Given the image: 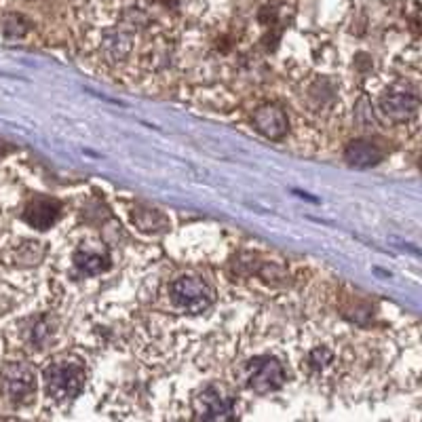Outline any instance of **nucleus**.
Segmentation results:
<instances>
[{
    "mask_svg": "<svg viewBox=\"0 0 422 422\" xmlns=\"http://www.w3.org/2000/svg\"><path fill=\"white\" fill-rule=\"evenodd\" d=\"M47 395L57 403L76 399L85 386V368L74 359H55L45 368Z\"/></svg>",
    "mask_w": 422,
    "mask_h": 422,
    "instance_id": "1",
    "label": "nucleus"
},
{
    "mask_svg": "<svg viewBox=\"0 0 422 422\" xmlns=\"http://www.w3.org/2000/svg\"><path fill=\"white\" fill-rule=\"evenodd\" d=\"M2 422H21V421H2Z\"/></svg>",
    "mask_w": 422,
    "mask_h": 422,
    "instance_id": "13",
    "label": "nucleus"
},
{
    "mask_svg": "<svg viewBox=\"0 0 422 422\" xmlns=\"http://www.w3.org/2000/svg\"><path fill=\"white\" fill-rule=\"evenodd\" d=\"M74 264L83 274H100L110 268V256L106 252H93V249H78L74 254Z\"/></svg>",
    "mask_w": 422,
    "mask_h": 422,
    "instance_id": "10",
    "label": "nucleus"
},
{
    "mask_svg": "<svg viewBox=\"0 0 422 422\" xmlns=\"http://www.w3.org/2000/svg\"><path fill=\"white\" fill-rule=\"evenodd\" d=\"M169 298L171 302L188 313V315H201L203 311H207L213 304V289L197 277H180L177 281L171 283L169 287Z\"/></svg>",
    "mask_w": 422,
    "mask_h": 422,
    "instance_id": "2",
    "label": "nucleus"
},
{
    "mask_svg": "<svg viewBox=\"0 0 422 422\" xmlns=\"http://www.w3.org/2000/svg\"><path fill=\"white\" fill-rule=\"evenodd\" d=\"M59 213H61V203L57 199L34 197L24 210V220L36 230H49L59 220Z\"/></svg>",
    "mask_w": 422,
    "mask_h": 422,
    "instance_id": "6",
    "label": "nucleus"
},
{
    "mask_svg": "<svg viewBox=\"0 0 422 422\" xmlns=\"http://www.w3.org/2000/svg\"><path fill=\"white\" fill-rule=\"evenodd\" d=\"M331 359H334L331 351H327V349H315L309 355V368L313 369V371H321V369L327 368L331 364Z\"/></svg>",
    "mask_w": 422,
    "mask_h": 422,
    "instance_id": "11",
    "label": "nucleus"
},
{
    "mask_svg": "<svg viewBox=\"0 0 422 422\" xmlns=\"http://www.w3.org/2000/svg\"><path fill=\"white\" fill-rule=\"evenodd\" d=\"M382 110L386 116H391L395 120H408L416 114L418 100L410 93H393L382 100Z\"/></svg>",
    "mask_w": 422,
    "mask_h": 422,
    "instance_id": "9",
    "label": "nucleus"
},
{
    "mask_svg": "<svg viewBox=\"0 0 422 422\" xmlns=\"http://www.w3.org/2000/svg\"><path fill=\"white\" fill-rule=\"evenodd\" d=\"M6 150H9V148H6V144H2V142H0V157H2V155H4Z\"/></svg>",
    "mask_w": 422,
    "mask_h": 422,
    "instance_id": "12",
    "label": "nucleus"
},
{
    "mask_svg": "<svg viewBox=\"0 0 422 422\" xmlns=\"http://www.w3.org/2000/svg\"><path fill=\"white\" fill-rule=\"evenodd\" d=\"M245 376H247V386L260 395L274 393L285 384V369L279 364V359L270 355L254 357L245 368Z\"/></svg>",
    "mask_w": 422,
    "mask_h": 422,
    "instance_id": "4",
    "label": "nucleus"
},
{
    "mask_svg": "<svg viewBox=\"0 0 422 422\" xmlns=\"http://www.w3.org/2000/svg\"><path fill=\"white\" fill-rule=\"evenodd\" d=\"M201 422H235V403L215 386H207L195 401Z\"/></svg>",
    "mask_w": 422,
    "mask_h": 422,
    "instance_id": "5",
    "label": "nucleus"
},
{
    "mask_svg": "<svg viewBox=\"0 0 422 422\" xmlns=\"http://www.w3.org/2000/svg\"><path fill=\"white\" fill-rule=\"evenodd\" d=\"M256 129L268 140H279L287 133V116L285 112L274 104H266L254 112Z\"/></svg>",
    "mask_w": 422,
    "mask_h": 422,
    "instance_id": "7",
    "label": "nucleus"
},
{
    "mask_svg": "<svg viewBox=\"0 0 422 422\" xmlns=\"http://www.w3.org/2000/svg\"><path fill=\"white\" fill-rule=\"evenodd\" d=\"M346 160L357 167V169H368V167H374L382 160V153L376 144H371L368 140H355L349 144L346 148Z\"/></svg>",
    "mask_w": 422,
    "mask_h": 422,
    "instance_id": "8",
    "label": "nucleus"
},
{
    "mask_svg": "<svg viewBox=\"0 0 422 422\" xmlns=\"http://www.w3.org/2000/svg\"><path fill=\"white\" fill-rule=\"evenodd\" d=\"M0 393L13 406H26L36 395V374L26 364H9L0 371Z\"/></svg>",
    "mask_w": 422,
    "mask_h": 422,
    "instance_id": "3",
    "label": "nucleus"
}]
</instances>
